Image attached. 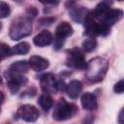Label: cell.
Listing matches in <instances>:
<instances>
[{
    "label": "cell",
    "instance_id": "28",
    "mask_svg": "<svg viewBox=\"0 0 124 124\" xmlns=\"http://www.w3.org/2000/svg\"><path fill=\"white\" fill-rule=\"evenodd\" d=\"M14 1H16V3H22L24 0H14Z\"/></svg>",
    "mask_w": 124,
    "mask_h": 124
},
{
    "label": "cell",
    "instance_id": "29",
    "mask_svg": "<svg viewBox=\"0 0 124 124\" xmlns=\"http://www.w3.org/2000/svg\"><path fill=\"white\" fill-rule=\"evenodd\" d=\"M1 29H2V23L0 22V31H1Z\"/></svg>",
    "mask_w": 124,
    "mask_h": 124
},
{
    "label": "cell",
    "instance_id": "18",
    "mask_svg": "<svg viewBox=\"0 0 124 124\" xmlns=\"http://www.w3.org/2000/svg\"><path fill=\"white\" fill-rule=\"evenodd\" d=\"M108 10H109V8L106 3H100L99 5L96 6L94 11L91 13V15L94 18H104V16H106V14Z\"/></svg>",
    "mask_w": 124,
    "mask_h": 124
},
{
    "label": "cell",
    "instance_id": "20",
    "mask_svg": "<svg viewBox=\"0 0 124 124\" xmlns=\"http://www.w3.org/2000/svg\"><path fill=\"white\" fill-rule=\"evenodd\" d=\"M97 30H98V35L107 36L109 33V31H110V26L103 20V21H101V22L98 23Z\"/></svg>",
    "mask_w": 124,
    "mask_h": 124
},
{
    "label": "cell",
    "instance_id": "15",
    "mask_svg": "<svg viewBox=\"0 0 124 124\" xmlns=\"http://www.w3.org/2000/svg\"><path fill=\"white\" fill-rule=\"evenodd\" d=\"M29 63L21 60V61H16L15 63H13L10 67V71L13 73H16V74H24L29 70Z\"/></svg>",
    "mask_w": 124,
    "mask_h": 124
},
{
    "label": "cell",
    "instance_id": "3",
    "mask_svg": "<svg viewBox=\"0 0 124 124\" xmlns=\"http://www.w3.org/2000/svg\"><path fill=\"white\" fill-rule=\"evenodd\" d=\"M78 112V108L74 104H70L64 99H60L54 107L53 118L57 121L72 118Z\"/></svg>",
    "mask_w": 124,
    "mask_h": 124
},
{
    "label": "cell",
    "instance_id": "11",
    "mask_svg": "<svg viewBox=\"0 0 124 124\" xmlns=\"http://www.w3.org/2000/svg\"><path fill=\"white\" fill-rule=\"evenodd\" d=\"M82 108L86 110H95L98 108V103L96 96L90 92H86L81 96Z\"/></svg>",
    "mask_w": 124,
    "mask_h": 124
},
{
    "label": "cell",
    "instance_id": "30",
    "mask_svg": "<svg viewBox=\"0 0 124 124\" xmlns=\"http://www.w3.org/2000/svg\"><path fill=\"white\" fill-rule=\"evenodd\" d=\"M1 59H2V57H1V56H0V61H1Z\"/></svg>",
    "mask_w": 124,
    "mask_h": 124
},
{
    "label": "cell",
    "instance_id": "8",
    "mask_svg": "<svg viewBox=\"0 0 124 124\" xmlns=\"http://www.w3.org/2000/svg\"><path fill=\"white\" fill-rule=\"evenodd\" d=\"M73 32H74V29L72 25L67 21H62L57 25L55 29V39L64 41L65 38L71 36Z\"/></svg>",
    "mask_w": 124,
    "mask_h": 124
},
{
    "label": "cell",
    "instance_id": "5",
    "mask_svg": "<svg viewBox=\"0 0 124 124\" xmlns=\"http://www.w3.org/2000/svg\"><path fill=\"white\" fill-rule=\"evenodd\" d=\"M16 116L27 122H34L39 117V110L32 105H23L17 109Z\"/></svg>",
    "mask_w": 124,
    "mask_h": 124
},
{
    "label": "cell",
    "instance_id": "23",
    "mask_svg": "<svg viewBox=\"0 0 124 124\" xmlns=\"http://www.w3.org/2000/svg\"><path fill=\"white\" fill-rule=\"evenodd\" d=\"M113 90H114V92L117 93V94H121V93L124 91V82H123L122 79L115 83V85H114V87H113Z\"/></svg>",
    "mask_w": 124,
    "mask_h": 124
},
{
    "label": "cell",
    "instance_id": "14",
    "mask_svg": "<svg viewBox=\"0 0 124 124\" xmlns=\"http://www.w3.org/2000/svg\"><path fill=\"white\" fill-rule=\"evenodd\" d=\"M70 14H71V17L73 18V20L81 23V22H83L84 18L86 17L88 11L83 7H76L71 10Z\"/></svg>",
    "mask_w": 124,
    "mask_h": 124
},
{
    "label": "cell",
    "instance_id": "22",
    "mask_svg": "<svg viewBox=\"0 0 124 124\" xmlns=\"http://www.w3.org/2000/svg\"><path fill=\"white\" fill-rule=\"evenodd\" d=\"M9 55H12L10 46L5 43H0V56L3 58V57H7Z\"/></svg>",
    "mask_w": 124,
    "mask_h": 124
},
{
    "label": "cell",
    "instance_id": "2",
    "mask_svg": "<svg viewBox=\"0 0 124 124\" xmlns=\"http://www.w3.org/2000/svg\"><path fill=\"white\" fill-rule=\"evenodd\" d=\"M32 23L29 18H17L15 20L10 27V38L14 41H18L24 37H27L31 34Z\"/></svg>",
    "mask_w": 124,
    "mask_h": 124
},
{
    "label": "cell",
    "instance_id": "25",
    "mask_svg": "<svg viewBox=\"0 0 124 124\" xmlns=\"http://www.w3.org/2000/svg\"><path fill=\"white\" fill-rule=\"evenodd\" d=\"M39 1L43 4H54L55 2H57V0H39Z\"/></svg>",
    "mask_w": 124,
    "mask_h": 124
},
{
    "label": "cell",
    "instance_id": "27",
    "mask_svg": "<svg viewBox=\"0 0 124 124\" xmlns=\"http://www.w3.org/2000/svg\"><path fill=\"white\" fill-rule=\"evenodd\" d=\"M122 111H123V110H121V111H120V114H119V122H120V123H122V120H121V118L123 117V116H122Z\"/></svg>",
    "mask_w": 124,
    "mask_h": 124
},
{
    "label": "cell",
    "instance_id": "17",
    "mask_svg": "<svg viewBox=\"0 0 124 124\" xmlns=\"http://www.w3.org/2000/svg\"><path fill=\"white\" fill-rule=\"evenodd\" d=\"M30 49V45L27 42H21L17 45H16L14 47L11 48V54H16V55H21V54H26Z\"/></svg>",
    "mask_w": 124,
    "mask_h": 124
},
{
    "label": "cell",
    "instance_id": "10",
    "mask_svg": "<svg viewBox=\"0 0 124 124\" xmlns=\"http://www.w3.org/2000/svg\"><path fill=\"white\" fill-rule=\"evenodd\" d=\"M33 42L37 46L40 47L46 46L52 42V34L48 30H43L34 37Z\"/></svg>",
    "mask_w": 124,
    "mask_h": 124
},
{
    "label": "cell",
    "instance_id": "16",
    "mask_svg": "<svg viewBox=\"0 0 124 124\" xmlns=\"http://www.w3.org/2000/svg\"><path fill=\"white\" fill-rule=\"evenodd\" d=\"M39 105L41 106V108L44 110H48L49 108H52L53 106V100L50 97V95H48V93H44L40 96L39 101H38Z\"/></svg>",
    "mask_w": 124,
    "mask_h": 124
},
{
    "label": "cell",
    "instance_id": "9",
    "mask_svg": "<svg viewBox=\"0 0 124 124\" xmlns=\"http://www.w3.org/2000/svg\"><path fill=\"white\" fill-rule=\"evenodd\" d=\"M29 67L36 71V72H40V71H43V70H46L49 63L48 61L44 58V57H41V56H38V55H33L29 58Z\"/></svg>",
    "mask_w": 124,
    "mask_h": 124
},
{
    "label": "cell",
    "instance_id": "12",
    "mask_svg": "<svg viewBox=\"0 0 124 124\" xmlns=\"http://www.w3.org/2000/svg\"><path fill=\"white\" fill-rule=\"evenodd\" d=\"M82 90V84L79 80L73 79L66 85V92L67 95L71 99H77Z\"/></svg>",
    "mask_w": 124,
    "mask_h": 124
},
{
    "label": "cell",
    "instance_id": "21",
    "mask_svg": "<svg viewBox=\"0 0 124 124\" xmlns=\"http://www.w3.org/2000/svg\"><path fill=\"white\" fill-rule=\"evenodd\" d=\"M10 14H11L10 6L6 2L0 1V18H5L9 16Z\"/></svg>",
    "mask_w": 124,
    "mask_h": 124
},
{
    "label": "cell",
    "instance_id": "6",
    "mask_svg": "<svg viewBox=\"0 0 124 124\" xmlns=\"http://www.w3.org/2000/svg\"><path fill=\"white\" fill-rule=\"evenodd\" d=\"M26 82H27L26 78L22 77L20 74L13 73L10 71L9 78H7V86L12 94H16L19 90L20 85H22Z\"/></svg>",
    "mask_w": 124,
    "mask_h": 124
},
{
    "label": "cell",
    "instance_id": "26",
    "mask_svg": "<svg viewBox=\"0 0 124 124\" xmlns=\"http://www.w3.org/2000/svg\"><path fill=\"white\" fill-rule=\"evenodd\" d=\"M4 98H5V97H4V93H3V92L0 90V105L3 103V101H4Z\"/></svg>",
    "mask_w": 124,
    "mask_h": 124
},
{
    "label": "cell",
    "instance_id": "13",
    "mask_svg": "<svg viewBox=\"0 0 124 124\" xmlns=\"http://www.w3.org/2000/svg\"><path fill=\"white\" fill-rule=\"evenodd\" d=\"M123 16V12L119 9H114V10H108L106 14V16H104V21L106 23H108L109 26L113 25L114 23L118 22Z\"/></svg>",
    "mask_w": 124,
    "mask_h": 124
},
{
    "label": "cell",
    "instance_id": "7",
    "mask_svg": "<svg viewBox=\"0 0 124 124\" xmlns=\"http://www.w3.org/2000/svg\"><path fill=\"white\" fill-rule=\"evenodd\" d=\"M40 83H41L42 89L46 93H53L54 91L57 90V88H56L57 81L55 79L54 75L51 73H46V74H44L43 76H41Z\"/></svg>",
    "mask_w": 124,
    "mask_h": 124
},
{
    "label": "cell",
    "instance_id": "31",
    "mask_svg": "<svg viewBox=\"0 0 124 124\" xmlns=\"http://www.w3.org/2000/svg\"><path fill=\"white\" fill-rule=\"evenodd\" d=\"M118 1H123V0H118Z\"/></svg>",
    "mask_w": 124,
    "mask_h": 124
},
{
    "label": "cell",
    "instance_id": "1",
    "mask_svg": "<svg viewBox=\"0 0 124 124\" xmlns=\"http://www.w3.org/2000/svg\"><path fill=\"white\" fill-rule=\"evenodd\" d=\"M108 69V63L106 59L101 57H96L91 59L86 65V78L91 82L101 81Z\"/></svg>",
    "mask_w": 124,
    "mask_h": 124
},
{
    "label": "cell",
    "instance_id": "4",
    "mask_svg": "<svg viewBox=\"0 0 124 124\" xmlns=\"http://www.w3.org/2000/svg\"><path fill=\"white\" fill-rule=\"evenodd\" d=\"M67 62L69 66L76 69H79V70L85 69L87 65L83 52L78 48H73L68 51Z\"/></svg>",
    "mask_w": 124,
    "mask_h": 124
},
{
    "label": "cell",
    "instance_id": "19",
    "mask_svg": "<svg viewBox=\"0 0 124 124\" xmlns=\"http://www.w3.org/2000/svg\"><path fill=\"white\" fill-rule=\"evenodd\" d=\"M97 46V42L93 38L86 39L82 42V49L86 52H91L93 51Z\"/></svg>",
    "mask_w": 124,
    "mask_h": 124
},
{
    "label": "cell",
    "instance_id": "24",
    "mask_svg": "<svg viewBox=\"0 0 124 124\" xmlns=\"http://www.w3.org/2000/svg\"><path fill=\"white\" fill-rule=\"evenodd\" d=\"M56 88H57V90H60V91H63V90H66V84H65V82H64V80H59V81H57V83H56Z\"/></svg>",
    "mask_w": 124,
    "mask_h": 124
}]
</instances>
